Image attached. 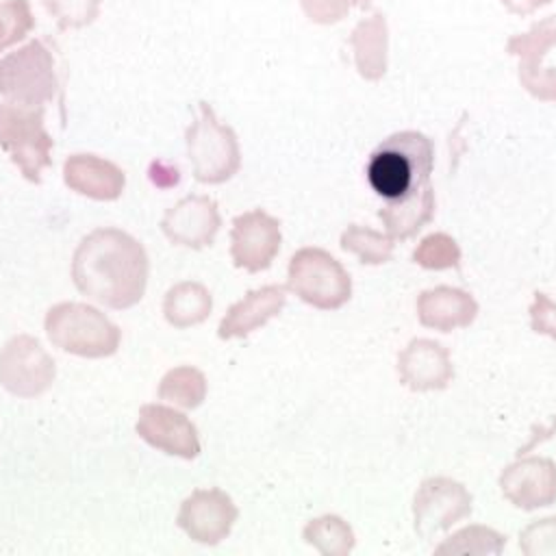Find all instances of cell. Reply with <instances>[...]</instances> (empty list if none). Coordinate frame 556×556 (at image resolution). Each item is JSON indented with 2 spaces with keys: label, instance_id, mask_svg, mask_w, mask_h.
Returning <instances> with one entry per match:
<instances>
[{
  "label": "cell",
  "instance_id": "obj_1",
  "mask_svg": "<svg viewBox=\"0 0 556 556\" xmlns=\"http://www.w3.org/2000/svg\"><path fill=\"white\" fill-rule=\"evenodd\" d=\"M150 261L146 248L119 228H96L72 256V280L89 300L124 311L141 302Z\"/></svg>",
  "mask_w": 556,
  "mask_h": 556
},
{
  "label": "cell",
  "instance_id": "obj_2",
  "mask_svg": "<svg viewBox=\"0 0 556 556\" xmlns=\"http://www.w3.org/2000/svg\"><path fill=\"white\" fill-rule=\"evenodd\" d=\"M434 167V143L424 132L402 130L389 135L369 156L365 174L369 187L395 202L430 185Z\"/></svg>",
  "mask_w": 556,
  "mask_h": 556
},
{
  "label": "cell",
  "instance_id": "obj_3",
  "mask_svg": "<svg viewBox=\"0 0 556 556\" xmlns=\"http://www.w3.org/2000/svg\"><path fill=\"white\" fill-rule=\"evenodd\" d=\"M50 343L83 358L113 356L122 343V330L96 306L85 302H59L43 319Z\"/></svg>",
  "mask_w": 556,
  "mask_h": 556
},
{
  "label": "cell",
  "instance_id": "obj_4",
  "mask_svg": "<svg viewBox=\"0 0 556 556\" xmlns=\"http://www.w3.org/2000/svg\"><path fill=\"white\" fill-rule=\"evenodd\" d=\"M193 178L204 185H222L241 167V150L235 130L222 124L208 102L198 104V117L185 135Z\"/></svg>",
  "mask_w": 556,
  "mask_h": 556
},
{
  "label": "cell",
  "instance_id": "obj_5",
  "mask_svg": "<svg viewBox=\"0 0 556 556\" xmlns=\"http://www.w3.org/2000/svg\"><path fill=\"white\" fill-rule=\"evenodd\" d=\"M59 91L52 50L33 39L0 59V98L11 104L43 109Z\"/></svg>",
  "mask_w": 556,
  "mask_h": 556
},
{
  "label": "cell",
  "instance_id": "obj_6",
  "mask_svg": "<svg viewBox=\"0 0 556 556\" xmlns=\"http://www.w3.org/2000/svg\"><path fill=\"white\" fill-rule=\"evenodd\" d=\"M0 148L30 182H41V174L52 165L54 139L43 126V109L0 102Z\"/></svg>",
  "mask_w": 556,
  "mask_h": 556
},
{
  "label": "cell",
  "instance_id": "obj_7",
  "mask_svg": "<svg viewBox=\"0 0 556 556\" xmlns=\"http://www.w3.org/2000/svg\"><path fill=\"white\" fill-rule=\"evenodd\" d=\"M287 289L319 311H334L350 300L352 280L330 252L302 248L289 261Z\"/></svg>",
  "mask_w": 556,
  "mask_h": 556
},
{
  "label": "cell",
  "instance_id": "obj_8",
  "mask_svg": "<svg viewBox=\"0 0 556 556\" xmlns=\"http://www.w3.org/2000/svg\"><path fill=\"white\" fill-rule=\"evenodd\" d=\"M506 52L519 59L521 87L543 102H556V15L534 22L506 41Z\"/></svg>",
  "mask_w": 556,
  "mask_h": 556
},
{
  "label": "cell",
  "instance_id": "obj_9",
  "mask_svg": "<svg viewBox=\"0 0 556 556\" xmlns=\"http://www.w3.org/2000/svg\"><path fill=\"white\" fill-rule=\"evenodd\" d=\"M56 378L54 358L30 334H15L0 348V384L15 397H37Z\"/></svg>",
  "mask_w": 556,
  "mask_h": 556
},
{
  "label": "cell",
  "instance_id": "obj_10",
  "mask_svg": "<svg viewBox=\"0 0 556 556\" xmlns=\"http://www.w3.org/2000/svg\"><path fill=\"white\" fill-rule=\"evenodd\" d=\"M280 222L263 208H252L232 219L230 258L250 274L267 269L280 252Z\"/></svg>",
  "mask_w": 556,
  "mask_h": 556
},
{
  "label": "cell",
  "instance_id": "obj_11",
  "mask_svg": "<svg viewBox=\"0 0 556 556\" xmlns=\"http://www.w3.org/2000/svg\"><path fill=\"white\" fill-rule=\"evenodd\" d=\"M237 517L239 508L228 493L222 489H195L182 500L176 523L191 541L217 545L230 534Z\"/></svg>",
  "mask_w": 556,
  "mask_h": 556
},
{
  "label": "cell",
  "instance_id": "obj_12",
  "mask_svg": "<svg viewBox=\"0 0 556 556\" xmlns=\"http://www.w3.org/2000/svg\"><path fill=\"white\" fill-rule=\"evenodd\" d=\"M137 434L154 450L191 460L200 454L198 428L191 419L165 404H143L135 424Z\"/></svg>",
  "mask_w": 556,
  "mask_h": 556
},
{
  "label": "cell",
  "instance_id": "obj_13",
  "mask_svg": "<svg viewBox=\"0 0 556 556\" xmlns=\"http://www.w3.org/2000/svg\"><path fill=\"white\" fill-rule=\"evenodd\" d=\"M413 513L415 530L424 539H430L471 513V495L460 482L450 478H430L424 480L415 493Z\"/></svg>",
  "mask_w": 556,
  "mask_h": 556
},
{
  "label": "cell",
  "instance_id": "obj_14",
  "mask_svg": "<svg viewBox=\"0 0 556 556\" xmlns=\"http://www.w3.org/2000/svg\"><path fill=\"white\" fill-rule=\"evenodd\" d=\"M222 217L217 202L208 195H185L161 219L163 235L174 243L191 250H202L215 241Z\"/></svg>",
  "mask_w": 556,
  "mask_h": 556
},
{
  "label": "cell",
  "instance_id": "obj_15",
  "mask_svg": "<svg viewBox=\"0 0 556 556\" xmlns=\"http://www.w3.org/2000/svg\"><path fill=\"white\" fill-rule=\"evenodd\" d=\"M502 493L517 508L532 510L556 502V463L549 458H523L500 476Z\"/></svg>",
  "mask_w": 556,
  "mask_h": 556
},
{
  "label": "cell",
  "instance_id": "obj_16",
  "mask_svg": "<svg viewBox=\"0 0 556 556\" xmlns=\"http://www.w3.org/2000/svg\"><path fill=\"white\" fill-rule=\"evenodd\" d=\"M63 182L78 195L98 202H111L122 195L126 187V174L113 161H106L98 154L76 152L70 154L63 163Z\"/></svg>",
  "mask_w": 556,
  "mask_h": 556
},
{
  "label": "cell",
  "instance_id": "obj_17",
  "mask_svg": "<svg viewBox=\"0 0 556 556\" xmlns=\"http://www.w3.org/2000/svg\"><path fill=\"white\" fill-rule=\"evenodd\" d=\"M397 371L413 391L443 389L454 376L447 348L430 339L410 341L397 356Z\"/></svg>",
  "mask_w": 556,
  "mask_h": 556
},
{
  "label": "cell",
  "instance_id": "obj_18",
  "mask_svg": "<svg viewBox=\"0 0 556 556\" xmlns=\"http://www.w3.org/2000/svg\"><path fill=\"white\" fill-rule=\"evenodd\" d=\"M287 302L285 289L280 285H265L248 291L239 302H235L219 321V339H237L254 332L276 317Z\"/></svg>",
  "mask_w": 556,
  "mask_h": 556
},
{
  "label": "cell",
  "instance_id": "obj_19",
  "mask_svg": "<svg viewBox=\"0 0 556 556\" xmlns=\"http://www.w3.org/2000/svg\"><path fill=\"white\" fill-rule=\"evenodd\" d=\"M478 315L476 300L456 287H434L421 291L417 298V317L421 326L450 332L454 328L469 326Z\"/></svg>",
  "mask_w": 556,
  "mask_h": 556
},
{
  "label": "cell",
  "instance_id": "obj_20",
  "mask_svg": "<svg viewBox=\"0 0 556 556\" xmlns=\"http://www.w3.org/2000/svg\"><path fill=\"white\" fill-rule=\"evenodd\" d=\"M350 46L354 50V63L365 80H378L387 72V50H389V28L380 11L363 17L352 35Z\"/></svg>",
  "mask_w": 556,
  "mask_h": 556
},
{
  "label": "cell",
  "instance_id": "obj_21",
  "mask_svg": "<svg viewBox=\"0 0 556 556\" xmlns=\"http://www.w3.org/2000/svg\"><path fill=\"white\" fill-rule=\"evenodd\" d=\"M434 208H437L434 189H432V185H428L426 189H421L408 198L387 202L378 211V217L387 226L389 237L402 241V239L417 235L434 217Z\"/></svg>",
  "mask_w": 556,
  "mask_h": 556
},
{
  "label": "cell",
  "instance_id": "obj_22",
  "mask_svg": "<svg viewBox=\"0 0 556 556\" xmlns=\"http://www.w3.org/2000/svg\"><path fill=\"white\" fill-rule=\"evenodd\" d=\"M213 308L211 291L195 280H182L167 289L163 298V317L169 326L182 330L202 324Z\"/></svg>",
  "mask_w": 556,
  "mask_h": 556
},
{
  "label": "cell",
  "instance_id": "obj_23",
  "mask_svg": "<svg viewBox=\"0 0 556 556\" xmlns=\"http://www.w3.org/2000/svg\"><path fill=\"white\" fill-rule=\"evenodd\" d=\"M159 400L191 410L206 400V378L198 367L180 365L169 369L159 382Z\"/></svg>",
  "mask_w": 556,
  "mask_h": 556
},
{
  "label": "cell",
  "instance_id": "obj_24",
  "mask_svg": "<svg viewBox=\"0 0 556 556\" xmlns=\"http://www.w3.org/2000/svg\"><path fill=\"white\" fill-rule=\"evenodd\" d=\"M304 539L326 556H343L350 554L354 547L352 528L337 515H326L308 521L304 528Z\"/></svg>",
  "mask_w": 556,
  "mask_h": 556
},
{
  "label": "cell",
  "instance_id": "obj_25",
  "mask_svg": "<svg viewBox=\"0 0 556 556\" xmlns=\"http://www.w3.org/2000/svg\"><path fill=\"white\" fill-rule=\"evenodd\" d=\"M393 241L395 239L369 226H358V224H350L341 235V248L345 252L356 254L361 263H367V265L387 263L393 254V245H395Z\"/></svg>",
  "mask_w": 556,
  "mask_h": 556
},
{
  "label": "cell",
  "instance_id": "obj_26",
  "mask_svg": "<svg viewBox=\"0 0 556 556\" xmlns=\"http://www.w3.org/2000/svg\"><path fill=\"white\" fill-rule=\"evenodd\" d=\"M506 539L495 530L469 526L437 547V554H500Z\"/></svg>",
  "mask_w": 556,
  "mask_h": 556
},
{
  "label": "cell",
  "instance_id": "obj_27",
  "mask_svg": "<svg viewBox=\"0 0 556 556\" xmlns=\"http://www.w3.org/2000/svg\"><path fill=\"white\" fill-rule=\"evenodd\" d=\"M413 261L426 269L460 267V248L450 235L434 232L421 239L413 252Z\"/></svg>",
  "mask_w": 556,
  "mask_h": 556
},
{
  "label": "cell",
  "instance_id": "obj_28",
  "mask_svg": "<svg viewBox=\"0 0 556 556\" xmlns=\"http://www.w3.org/2000/svg\"><path fill=\"white\" fill-rule=\"evenodd\" d=\"M35 28V17L28 0L0 2V52L20 43Z\"/></svg>",
  "mask_w": 556,
  "mask_h": 556
},
{
  "label": "cell",
  "instance_id": "obj_29",
  "mask_svg": "<svg viewBox=\"0 0 556 556\" xmlns=\"http://www.w3.org/2000/svg\"><path fill=\"white\" fill-rule=\"evenodd\" d=\"M59 28H83L96 22L102 0H43Z\"/></svg>",
  "mask_w": 556,
  "mask_h": 556
},
{
  "label": "cell",
  "instance_id": "obj_30",
  "mask_svg": "<svg viewBox=\"0 0 556 556\" xmlns=\"http://www.w3.org/2000/svg\"><path fill=\"white\" fill-rule=\"evenodd\" d=\"M519 547L530 556L556 554V517L530 523L519 536Z\"/></svg>",
  "mask_w": 556,
  "mask_h": 556
},
{
  "label": "cell",
  "instance_id": "obj_31",
  "mask_svg": "<svg viewBox=\"0 0 556 556\" xmlns=\"http://www.w3.org/2000/svg\"><path fill=\"white\" fill-rule=\"evenodd\" d=\"M304 15L315 24H337L348 17L352 4L350 0H300Z\"/></svg>",
  "mask_w": 556,
  "mask_h": 556
},
{
  "label": "cell",
  "instance_id": "obj_32",
  "mask_svg": "<svg viewBox=\"0 0 556 556\" xmlns=\"http://www.w3.org/2000/svg\"><path fill=\"white\" fill-rule=\"evenodd\" d=\"M532 317V330L549 334L556 339V304L541 291L534 293V304L530 306Z\"/></svg>",
  "mask_w": 556,
  "mask_h": 556
},
{
  "label": "cell",
  "instance_id": "obj_33",
  "mask_svg": "<svg viewBox=\"0 0 556 556\" xmlns=\"http://www.w3.org/2000/svg\"><path fill=\"white\" fill-rule=\"evenodd\" d=\"M552 0H502V4L506 7L508 13L513 15H519V17H526V15H532L534 11H539L541 7L549 4Z\"/></svg>",
  "mask_w": 556,
  "mask_h": 556
},
{
  "label": "cell",
  "instance_id": "obj_34",
  "mask_svg": "<svg viewBox=\"0 0 556 556\" xmlns=\"http://www.w3.org/2000/svg\"><path fill=\"white\" fill-rule=\"evenodd\" d=\"M554 434H556V419H554V424H552L549 428H545V430H541V432H534V434H532V439H530L523 447H519L517 456H521V454L530 452V450H532V447H536L541 441H545V439H549V437H554Z\"/></svg>",
  "mask_w": 556,
  "mask_h": 556
},
{
  "label": "cell",
  "instance_id": "obj_35",
  "mask_svg": "<svg viewBox=\"0 0 556 556\" xmlns=\"http://www.w3.org/2000/svg\"><path fill=\"white\" fill-rule=\"evenodd\" d=\"M374 0H350L352 7H358V9H369Z\"/></svg>",
  "mask_w": 556,
  "mask_h": 556
}]
</instances>
